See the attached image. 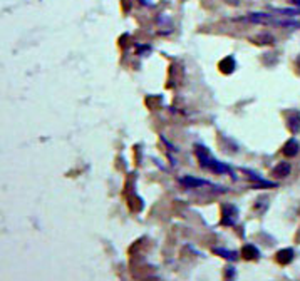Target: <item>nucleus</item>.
Segmentation results:
<instances>
[{
	"mask_svg": "<svg viewBox=\"0 0 300 281\" xmlns=\"http://www.w3.org/2000/svg\"><path fill=\"white\" fill-rule=\"evenodd\" d=\"M295 64H297V69L300 71V55H299V59H297V62H295Z\"/></svg>",
	"mask_w": 300,
	"mask_h": 281,
	"instance_id": "nucleus-13",
	"label": "nucleus"
},
{
	"mask_svg": "<svg viewBox=\"0 0 300 281\" xmlns=\"http://www.w3.org/2000/svg\"><path fill=\"white\" fill-rule=\"evenodd\" d=\"M242 258L247 259V261H256L260 258V251L258 248H255L253 244H245L242 248Z\"/></svg>",
	"mask_w": 300,
	"mask_h": 281,
	"instance_id": "nucleus-5",
	"label": "nucleus"
},
{
	"mask_svg": "<svg viewBox=\"0 0 300 281\" xmlns=\"http://www.w3.org/2000/svg\"><path fill=\"white\" fill-rule=\"evenodd\" d=\"M299 214H300V209H299Z\"/></svg>",
	"mask_w": 300,
	"mask_h": 281,
	"instance_id": "nucleus-16",
	"label": "nucleus"
},
{
	"mask_svg": "<svg viewBox=\"0 0 300 281\" xmlns=\"http://www.w3.org/2000/svg\"><path fill=\"white\" fill-rule=\"evenodd\" d=\"M287 127L292 134H297L300 131V112H292L287 118Z\"/></svg>",
	"mask_w": 300,
	"mask_h": 281,
	"instance_id": "nucleus-8",
	"label": "nucleus"
},
{
	"mask_svg": "<svg viewBox=\"0 0 300 281\" xmlns=\"http://www.w3.org/2000/svg\"><path fill=\"white\" fill-rule=\"evenodd\" d=\"M180 183L186 186V188L193 189V188H203V186H211L208 181L205 179H197V178H191V176H188V178H181Z\"/></svg>",
	"mask_w": 300,
	"mask_h": 281,
	"instance_id": "nucleus-7",
	"label": "nucleus"
},
{
	"mask_svg": "<svg viewBox=\"0 0 300 281\" xmlns=\"http://www.w3.org/2000/svg\"><path fill=\"white\" fill-rule=\"evenodd\" d=\"M290 171H292V166H290L289 162H278L275 167H273V171H272V176L273 178H277V179H284V178H287V176L290 174Z\"/></svg>",
	"mask_w": 300,
	"mask_h": 281,
	"instance_id": "nucleus-4",
	"label": "nucleus"
},
{
	"mask_svg": "<svg viewBox=\"0 0 300 281\" xmlns=\"http://www.w3.org/2000/svg\"><path fill=\"white\" fill-rule=\"evenodd\" d=\"M295 238H297V241H299V243H300V230H299V233H297V236H295Z\"/></svg>",
	"mask_w": 300,
	"mask_h": 281,
	"instance_id": "nucleus-14",
	"label": "nucleus"
},
{
	"mask_svg": "<svg viewBox=\"0 0 300 281\" xmlns=\"http://www.w3.org/2000/svg\"><path fill=\"white\" fill-rule=\"evenodd\" d=\"M195 153H197V158H198V161H200V166H201L203 169H206V171H210V172H215V174H227V172H228V174L235 179L233 171L230 169L227 164L216 161V159L213 158L210 153H208V149L205 148V146L197 144V146H195Z\"/></svg>",
	"mask_w": 300,
	"mask_h": 281,
	"instance_id": "nucleus-1",
	"label": "nucleus"
},
{
	"mask_svg": "<svg viewBox=\"0 0 300 281\" xmlns=\"http://www.w3.org/2000/svg\"><path fill=\"white\" fill-rule=\"evenodd\" d=\"M299 142L295 139H289L284 144V148H282V153H284V156H287V158H295V156L299 154Z\"/></svg>",
	"mask_w": 300,
	"mask_h": 281,
	"instance_id": "nucleus-6",
	"label": "nucleus"
},
{
	"mask_svg": "<svg viewBox=\"0 0 300 281\" xmlns=\"http://www.w3.org/2000/svg\"><path fill=\"white\" fill-rule=\"evenodd\" d=\"M294 256H295V253H294L292 248H284V249H280V251H277L275 259H277L278 265L285 266V265H290V263L294 261Z\"/></svg>",
	"mask_w": 300,
	"mask_h": 281,
	"instance_id": "nucleus-3",
	"label": "nucleus"
},
{
	"mask_svg": "<svg viewBox=\"0 0 300 281\" xmlns=\"http://www.w3.org/2000/svg\"><path fill=\"white\" fill-rule=\"evenodd\" d=\"M238 221V207L233 204H223L221 207V226H235Z\"/></svg>",
	"mask_w": 300,
	"mask_h": 281,
	"instance_id": "nucleus-2",
	"label": "nucleus"
},
{
	"mask_svg": "<svg viewBox=\"0 0 300 281\" xmlns=\"http://www.w3.org/2000/svg\"><path fill=\"white\" fill-rule=\"evenodd\" d=\"M292 2L295 3V5H300V0H292Z\"/></svg>",
	"mask_w": 300,
	"mask_h": 281,
	"instance_id": "nucleus-15",
	"label": "nucleus"
},
{
	"mask_svg": "<svg viewBox=\"0 0 300 281\" xmlns=\"http://www.w3.org/2000/svg\"><path fill=\"white\" fill-rule=\"evenodd\" d=\"M267 207H268V200H267V198H260V200L255 202L253 209L256 211V213H260V214H262L263 211L267 209Z\"/></svg>",
	"mask_w": 300,
	"mask_h": 281,
	"instance_id": "nucleus-11",
	"label": "nucleus"
},
{
	"mask_svg": "<svg viewBox=\"0 0 300 281\" xmlns=\"http://www.w3.org/2000/svg\"><path fill=\"white\" fill-rule=\"evenodd\" d=\"M258 40H263L262 44H268V45L273 44V37L268 36V34H262V36H258V37L253 39V42H258Z\"/></svg>",
	"mask_w": 300,
	"mask_h": 281,
	"instance_id": "nucleus-12",
	"label": "nucleus"
},
{
	"mask_svg": "<svg viewBox=\"0 0 300 281\" xmlns=\"http://www.w3.org/2000/svg\"><path fill=\"white\" fill-rule=\"evenodd\" d=\"M218 69L223 72V74H232L235 69H237V62H235V59L232 57V55H228V57H225L218 64Z\"/></svg>",
	"mask_w": 300,
	"mask_h": 281,
	"instance_id": "nucleus-9",
	"label": "nucleus"
},
{
	"mask_svg": "<svg viewBox=\"0 0 300 281\" xmlns=\"http://www.w3.org/2000/svg\"><path fill=\"white\" fill-rule=\"evenodd\" d=\"M213 253L220 254L221 258L230 259V261H235V259L238 258V254L235 253V251H228V249H223V248H213Z\"/></svg>",
	"mask_w": 300,
	"mask_h": 281,
	"instance_id": "nucleus-10",
	"label": "nucleus"
}]
</instances>
